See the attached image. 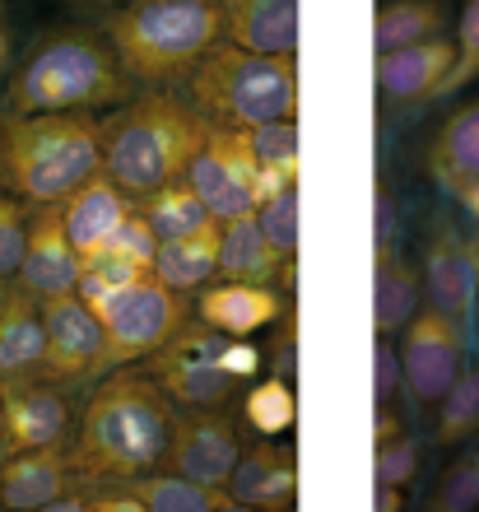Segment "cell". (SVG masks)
<instances>
[{
	"mask_svg": "<svg viewBox=\"0 0 479 512\" xmlns=\"http://www.w3.org/2000/svg\"><path fill=\"white\" fill-rule=\"evenodd\" d=\"M173 396L149 378L112 368L94 387L80 415L75 438V471L84 480H135L145 471H159L173 429Z\"/></svg>",
	"mask_w": 479,
	"mask_h": 512,
	"instance_id": "1",
	"label": "cell"
},
{
	"mask_svg": "<svg viewBox=\"0 0 479 512\" xmlns=\"http://www.w3.org/2000/svg\"><path fill=\"white\" fill-rule=\"evenodd\" d=\"M205 131L210 122L191 108V98H177V89H135L126 103L98 117V168L126 196H145L187 173Z\"/></svg>",
	"mask_w": 479,
	"mask_h": 512,
	"instance_id": "2",
	"label": "cell"
},
{
	"mask_svg": "<svg viewBox=\"0 0 479 512\" xmlns=\"http://www.w3.org/2000/svg\"><path fill=\"white\" fill-rule=\"evenodd\" d=\"M135 94L98 28L56 24L38 33L10 80V112H107Z\"/></svg>",
	"mask_w": 479,
	"mask_h": 512,
	"instance_id": "3",
	"label": "cell"
},
{
	"mask_svg": "<svg viewBox=\"0 0 479 512\" xmlns=\"http://www.w3.org/2000/svg\"><path fill=\"white\" fill-rule=\"evenodd\" d=\"M94 28L117 52L135 89H177L191 80L200 56L224 38V10L177 0H121L103 10Z\"/></svg>",
	"mask_w": 479,
	"mask_h": 512,
	"instance_id": "4",
	"label": "cell"
},
{
	"mask_svg": "<svg viewBox=\"0 0 479 512\" xmlns=\"http://www.w3.org/2000/svg\"><path fill=\"white\" fill-rule=\"evenodd\" d=\"M103 163L94 112H5L0 191L24 205H56Z\"/></svg>",
	"mask_w": 479,
	"mask_h": 512,
	"instance_id": "5",
	"label": "cell"
},
{
	"mask_svg": "<svg viewBox=\"0 0 479 512\" xmlns=\"http://www.w3.org/2000/svg\"><path fill=\"white\" fill-rule=\"evenodd\" d=\"M191 108L214 126H261L275 117H298V56H266L219 38L187 80Z\"/></svg>",
	"mask_w": 479,
	"mask_h": 512,
	"instance_id": "6",
	"label": "cell"
},
{
	"mask_svg": "<svg viewBox=\"0 0 479 512\" xmlns=\"http://www.w3.org/2000/svg\"><path fill=\"white\" fill-rule=\"evenodd\" d=\"M256 364L261 354L247 340L187 317L145 359V373L173 396V405H224L238 391V382L256 373Z\"/></svg>",
	"mask_w": 479,
	"mask_h": 512,
	"instance_id": "7",
	"label": "cell"
},
{
	"mask_svg": "<svg viewBox=\"0 0 479 512\" xmlns=\"http://www.w3.org/2000/svg\"><path fill=\"white\" fill-rule=\"evenodd\" d=\"M98 322H103V368L112 373V368L149 359L177 326L187 322V294H177L159 275H149L121 298H112L98 312Z\"/></svg>",
	"mask_w": 479,
	"mask_h": 512,
	"instance_id": "8",
	"label": "cell"
},
{
	"mask_svg": "<svg viewBox=\"0 0 479 512\" xmlns=\"http://www.w3.org/2000/svg\"><path fill=\"white\" fill-rule=\"evenodd\" d=\"M461 368H466V326L438 303H424L400 326V373L410 401L433 410L442 391L461 378Z\"/></svg>",
	"mask_w": 479,
	"mask_h": 512,
	"instance_id": "9",
	"label": "cell"
},
{
	"mask_svg": "<svg viewBox=\"0 0 479 512\" xmlns=\"http://www.w3.org/2000/svg\"><path fill=\"white\" fill-rule=\"evenodd\" d=\"M42 308V382L56 387H75V382L103 378V322L94 317V308L84 303L75 289L66 294H47L38 298Z\"/></svg>",
	"mask_w": 479,
	"mask_h": 512,
	"instance_id": "10",
	"label": "cell"
},
{
	"mask_svg": "<svg viewBox=\"0 0 479 512\" xmlns=\"http://www.w3.org/2000/svg\"><path fill=\"white\" fill-rule=\"evenodd\" d=\"M182 177L191 182V191L205 201V210L214 219H238L247 210H256V154L233 126L210 122V131H205V140L191 154Z\"/></svg>",
	"mask_w": 479,
	"mask_h": 512,
	"instance_id": "11",
	"label": "cell"
},
{
	"mask_svg": "<svg viewBox=\"0 0 479 512\" xmlns=\"http://www.w3.org/2000/svg\"><path fill=\"white\" fill-rule=\"evenodd\" d=\"M242 457L238 424L219 410V405H177L173 429H168V452H163V471H177L200 485H224Z\"/></svg>",
	"mask_w": 479,
	"mask_h": 512,
	"instance_id": "12",
	"label": "cell"
},
{
	"mask_svg": "<svg viewBox=\"0 0 479 512\" xmlns=\"http://www.w3.org/2000/svg\"><path fill=\"white\" fill-rule=\"evenodd\" d=\"M419 275H424L428 303H438L442 312H452L456 322H466L479 284V233H466L452 219H438L424 243Z\"/></svg>",
	"mask_w": 479,
	"mask_h": 512,
	"instance_id": "13",
	"label": "cell"
},
{
	"mask_svg": "<svg viewBox=\"0 0 479 512\" xmlns=\"http://www.w3.org/2000/svg\"><path fill=\"white\" fill-rule=\"evenodd\" d=\"M75 280H80V252L66 238L61 205H28V238L19 270H14V284L28 289L33 298H47L75 289Z\"/></svg>",
	"mask_w": 479,
	"mask_h": 512,
	"instance_id": "14",
	"label": "cell"
},
{
	"mask_svg": "<svg viewBox=\"0 0 479 512\" xmlns=\"http://www.w3.org/2000/svg\"><path fill=\"white\" fill-rule=\"evenodd\" d=\"M84 475L66 457V447H24L0 457V508L10 512H52Z\"/></svg>",
	"mask_w": 479,
	"mask_h": 512,
	"instance_id": "15",
	"label": "cell"
},
{
	"mask_svg": "<svg viewBox=\"0 0 479 512\" xmlns=\"http://www.w3.org/2000/svg\"><path fill=\"white\" fill-rule=\"evenodd\" d=\"M70 401L56 382H14L0 387V424H5V452L24 447H66L70 438Z\"/></svg>",
	"mask_w": 479,
	"mask_h": 512,
	"instance_id": "16",
	"label": "cell"
},
{
	"mask_svg": "<svg viewBox=\"0 0 479 512\" xmlns=\"http://www.w3.org/2000/svg\"><path fill=\"white\" fill-rule=\"evenodd\" d=\"M452 66H456L452 33H447V38L414 42V47L377 52V94H382L391 108H414V103L442 98Z\"/></svg>",
	"mask_w": 479,
	"mask_h": 512,
	"instance_id": "17",
	"label": "cell"
},
{
	"mask_svg": "<svg viewBox=\"0 0 479 512\" xmlns=\"http://www.w3.org/2000/svg\"><path fill=\"white\" fill-rule=\"evenodd\" d=\"M228 494L247 512H284L298 508V452L280 438H261V443L242 447L238 466L228 475Z\"/></svg>",
	"mask_w": 479,
	"mask_h": 512,
	"instance_id": "18",
	"label": "cell"
},
{
	"mask_svg": "<svg viewBox=\"0 0 479 512\" xmlns=\"http://www.w3.org/2000/svg\"><path fill=\"white\" fill-rule=\"evenodd\" d=\"M289 308L275 284H252V280H210L196 298V322L224 331V336L252 340L256 331L280 322V312Z\"/></svg>",
	"mask_w": 479,
	"mask_h": 512,
	"instance_id": "19",
	"label": "cell"
},
{
	"mask_svg": "<svg viewBox=\"0 0 479 512\" xmlns=\"http://www.w3.org/2000/svg\"><path fill=\"white\" fill-rule=\"evenodd\" d=\"M56 205H61L66 238L75 243V252H80V261H84V256L103 252V243L121 229V219L135 210V196H126L103 168H94L66 201H56Z\"/></svg>",
	"mask_w": 479,
	"mask_h": 512,
	"instance_id": "20",
	"label": "cell"
},
{
	"mask_svg": "<svg viewBox=\"0 0 479 512\" xmlns=\"http://www.w3.org/2000/svg\"><path fill=\"white\" fill-rule=\"evenodd\" d=\"M214 280H252V284H284L293 294L298 261H284L256 224V210L238 219H219V275Z\"/></svg>",
	"mask_w": 479,
	"mask_h": 512,
	"instance_id": "21",
	"label": "cell"
},
{
	"mask_svg": "<svg viewBox=\"0 0 479 512\" xmlns=\"http://www.w3.org/2000/svg\"><path fill=\"white\" fill-rule=\"evenodd\" d=\"M224 38L266 56H298V0H224Z\"/></svg>",
	"mask_w": 479,
	"mask_h": 512,
	"instance_id": "22",
	"label": "cell"
},
{
	"mask_svg": "<svg viewBox=\"0 0 479 512\" xmlns=\"http://www.w3.org/2000/svg\"><path fill=\"white\" fill-rule=\"evenodd\" d=\"M42 350H47V336H42L38 298L28 294V289H19V284H10V298L0 308V387L38 382Z\"/></svg>",
	"mask_w": 479,
	"mask_h": 512,
	"instance_id": "23",
	"label": "cell"
},
{
	"mask_svg": "<svg viewBox=\"0 0 479 512\" xmlns=\"http://www.w3.org/2000/svg\"><path fill=\"white\" fill-rule=\"evenodd\" d=\"M424 308V275L400 243L373 247V326L377 336H400V326Z\"/></svg>",
	"mask_w": 479,
	"mask_h": 512,
	"instance_id": "24",
	"label": "cell"
},
{
	"mask_svg": "<svg viewBox=\"0 0 479 512\" xmlns=\"http://www.w3.org/2000/svg\"><path fill=\"white\" fill-rule=\"evenodd\" d=\"M424 163H428V177L442 191L461 187L466 177H479V94L447 112V122L428 140Z\"/></svg>",
	"mask_w": 479,
	"mask_h": 512,
	"instance_id": "25",
	"label": "cell"
},
{
	"mask_svg": "<svg viewBox=\"0 0 479 512\" xmlns=\"http://www.w3.org/2000/svg\"><path fill=\"white\" fill-rule=\"evenodd\" d=\"M154 275L177 294H200L219 275V219L205 229L177 233V238H159Z\"/></svg>",
	"mask_w": 479,
	"mask_h": 512,
	"instance_id": "26",
	"label": "cell"
},
{
	"mask_svg": "<svg viewBox=\"0 0 479 512\" xmlns=\"http://www.w3.org/2000/svg\"><path fill=\"white\" fill-rule=\"evenodd\" d=\"M456 24L452 0H377L373 10V47H414L428 38H447Z\"/></svg>",
	"mask_w": 479,
	"mask_h": 512,
	"instance_id": "27",
	"label": "cell"
},
{
	"mask_svg": "<svg viewBox=\"0 0 479 512\" xmlns=\"http://www.w3.org/2000/svg\"><path fill=\"white\" fill-rule=\"evenodd\" d=\"M242 140L256 154V205L284 187H298V117L242 126Z\"/></svg>",
	"mask_w": 479,
	"mask_h": 512,
	"instance_id": "28",
	"label": "cell"
},
{
	"mask_svg": "<svg viewBox=\"0 0 479 512\" xmlns=\"http://www.w3.org/2000/svg\"><path fill=\"white\" fill-rule=\"evenodd\" d=\"M135 499L145 512H242L224 485H200L177 471H145L131 480Z\"/></svg>",
	"mask_w": 479,
	"mask_h": 512,
	"instance_id": "29",
	"label": "cell"
},
{
	"mask_svg": "<svg viewBox=\"0 0 479 512\" xmlns=\"http://www.w3.org/2000/svg\"><path fill=\"white\" fill-rule=\"evenodd\" d=\"M135 210L149 219V229L159 233V238H177V233H191V229L214 224V215L205 210V201H200L196 191H191L187 177L163 182V187L145 191V196H135Z\"/></svg>",
	"mask_w": 479,
	"mask_h": 512,
	"instance_id": "30",
	"label": "cell"
},
{
	"mask_svg": "<svg viewBox=\"0 0 479 512\" xmlns=\"http://www.w3.org/2000/svg\"><path fill=\"white\" fill-rule=\"evenodd\" d=\"M433 443L438 447H461L479 438V368H461V378L442 391V401L433 405Z\"/></svg>",
	"mask_w": 479,
	"mask_h": 512,
	"instance_id": "31",
	"label": "cell"
},
{
	"mask_svg": "<svg viewBox=\"0 0 479 512\" xmlns=\"http://www.w3.org/2000/svg\"><path fill=\"white\" fill-rule=\"evenodd\" d=\"M242 419H247V429L256 438H284V433L298 424V391H293V378H280V373H270L261 378L252 391H247V401H242Z\"/></svg>",
	"mask_w": 479,
	"mask_h": 512,
	"instance_id": "32",
	"label": "cell"
},
{
	"mask_svg": "<svg viewBox=\"0 0 479 512\" xmlns=\"http://www.w3.org/2000/svg\"><path fill=\"white\" fill-rule=\"evenodd\" d=\"M433 512H470L479 508V452H461V457L438 475V485L428 494Z\"/></svg>",
	"mask_w": 479,
	"mask_h": 512,
	"instance_id": "33",
	"label": "cell"
},
{
	"mask_svg": "<svg viewBox=\"0 0 479 512\" xmlns=\"http://www.w3.org/2000/svg\"><path fill=\"white\" fill-rule=\"evenodd\" d=\"M256 224H261V233L270 238V247L284 256V261H298V187H284L275 191V196H266V201L256 205Z\"/></svg>",
	"mask_w": 479,
	"mask_h": 512,
	"instance_id": "34",
	"label": "cell"
},
{
	"mask_svg": "<svg viewBox=\"0 0 479 512\" xmlns=\"http://www.w3.org/2000/svg\"><path fill=\"white\" fill-rule=\"evenodd\" d=\"M452 42H456V66L447 75L442 94L466 89L470 80H479V0H456V24H452Z\"/></svg>",
	"mask_w": 479,
	"mask_h": 512,
	"instance_id": "35",
	"label": "cell"
},
{
	"mask_svg": "<svg viewBox=\"0 0 479 512\" xmlns=\"http://www.w3.org/2000/svg\"><path fill=\"white\" fill-rule=\"evenodd\" d=\"M419 443H414L410 433H400L391 443H373V485L377 489H410L414 475H419Z\"/></svg>",
	"mask_w": 479,
	"mask_h": 512,
	"instance_id": "36",
	"label": "cell"
},
{
	"mask_svg": "<svg viewBox=\"0 0 479 512\" xmlns=\"http://www.w3.org/2000/svg\"><path fill=\"white\" fill-rule=\"evenodd\" d=\"M24 238H28V205L19 196H10V191H0V275L5 280L19 270Z\"/></svg>",
	"mask_w": 479,
	"mask_h": 512,
	"instance_id": "37",
	"label": "cell"
},
{
	"mask_svg": "<svg viewBox=\"0 0 479 512\" xmlns=\"http://www.w3.org/2000/svg\"><path fill=\"white\" fill-rule=\"evenodd\" d=\"M103 252L126 256V261H145V266H154V252H159V233L149 229V219L140 215V210H131V215L121 219V229L103 243ZM94 256H98V252H94Z\"/></svg>",
	"mask_w": 479,
	"mask_h": 512,
	"instance_id": "38",
	"label": "cell"
},
{
	"mask_svg": "<svg viewBox=\"0 0 479 512\" xmlns=\"http://www.w3.org/2000/svg\"><path fill=\"white\" fill-rule=\"evenodd\" d=\"M400 387H405V373H400L396 336H377V345H373V405L396 401Z\"/></svg>",
	"mask_w": 479,
	"mask_h": 512,
	"instance_id": "39",
	"label": "cell"
},
{
	"mask_svg": "<svg viewBox=\"0 0 479 512\" xmlns=\"http://www.w3.org/2000/svg\"><path fill=\"white\" fill-rule=\"evenodd\" d=\"M400 243V210H396V191L386 182V173H377L373 182V247Z\"/></svg>",
	"mask_w": 479,
	"mask_h": 512,
	"instance_id": "40",
	"label": "cell"
},
{
	"mask_svg": "<svg viewBox=\"0 0 479 512\" xmlns=\"http://www.w3.org/2000/svg\"><path fill=\"white\" fill-rule=\"evenodd\" d=\"M293 368H298V308L280 312V331H275V350H270V373H280V378H293Z\"/></svg>",
	"mask_w": 479,
	"mask_h": 512,
	"instance_id": "41",
	"label": "cell"
},
{
	"mask_svg": "<svg viewBox=\"0 0 479 512\" xmlns=\"http://www.w3.org/2000/svg\"><path fill=\"white\" fill-rule=\"evenodd\" d=\"M405 433V419H400V405L396 401H382L373 405V443H391Z\"/></svg>",
	"mask_w": 479,
	"mask_h": 512,
	"instance_id": "42",
	"label": "cell"
},
{
	"mask_svg": "<svg viewBox=\"0 0 479 512\" xmlns=\"http://www.w3.org/2000/svg\"><path fill=\"white\" fill-rule=\"evenodd\" d=\"M447 196H452V201L466 210V219L479 229V177H466V182H461V187H452Z\"/></svg>",
	"mask_w": 479,
	"mask_h": 512,
	"instance_id": "43",
	"label": "cell"
},
{
	"mask_svg": "<svg viewBox=\"0 0 479 512\" xmlns=\"http://www.w3.org/2000/svg\"><path fill=\"white\" fill-rule=\"evenodd\" d=\"M10 52H14V28H10V19L0 14V84H5V70H10Z\"/></svg>",
	"mask_w": 479,
	"mask_h": 512,
	"instance_id": "44",
	"label": "cell"
},
{
	"mask_svg": "<svg viewBox=\"0 0 479 512\" xmlns=\"http://www.w3.org/2000/svg\"><path fill=\"white\" fill-rule=\"evenodd\" d=\"M405 508V489H377V512H396Z\"/></svg>",
	"mask_w": 479,
	"mask_h": 512,
	"instance_id": "45",
	"label": "cell"
},
{
	"mask_svg": "<svg viewBox=\"0 0 479 512\" xmlns=\"http://www.w3.org/2000/svg\"><path fill=\"white\" fill-rule=\"evenodd\" d=\"M70 5H80V10H112L121 0H70Z\"/></svg>",
	"mask_w": 479,
	"mask_h": 512,
	"instance_id": "46",
	"label": "cell"
},
{
	"mask_svg": "<svg viewBox=\"0 0 479 512\" xmlns=\"http://www.w3.org/2000/svg\"><path fill=\"white\" fill-rule=\"evenodd\" d=\"M470 317H475V345H479V284H475V303H470Z\"/></svg>",
	"mask_w": 479,
	"mask_h": 512,
	"instance_id": "47",
	"label": "cell"
},
{
	"mask_svg": "<svg viewBox=\"0 0 479 512\" xmlns=\"http://www.w3.org/2000/svg\"><path fill=\"white\" fill-rule=\"evenodd\" d=\"M5 298H10V280L0 275V308H5Z\"/></svg>",
	"mask_w": 479,
	"mask_h": 512,
	"instance_id": "48",
	"label": "cell"
},
{
	"mask_svg": "<svg viewBox=\"0 0 479 512\" xmlns=\"http://www.w3.org/2000/svg\"><path fill=\"white\" fill-rule=\"evenodd\" d=\"M177 5H224V0H177Z\"/></svg>",
	"mask_w": 479,
	"mask_h": 512,
	"instance_id": "49",
	"label": "cell"
},
{
	"mask_svg": "<svg viewBox=\"0 0 479 512\" xmlns=\"http://www.w3.org/2000/svg\"><path fill=\"white\" fill-rule=\"evenodd\" d=\"M0 457H5V424H0Z\"/></svg>",
	"mask_w": 479,
	"mask_h": 512,
	"instance_id": "50",
	"label": "cell"
}]
</instances>
